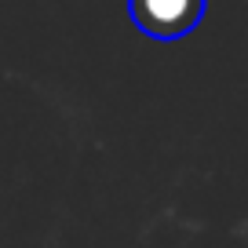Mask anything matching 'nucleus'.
Here are the masks:
<instances>
[{"label": "nucleus", "mask_w": 248, "mask_h": 248, "mask_svg": "<svg viewBox=\"0 0 248 248\" xmlns=\"http://www.w3.org/2000/svg\"><path fill=\"white\" fill-rule=\"evenodd\" d=\"M208 0H128V15L146 37L154 40H179L194 33L204 18Z\"/></svg>", "instance_id": "f257e3e1"}]
</instances>
